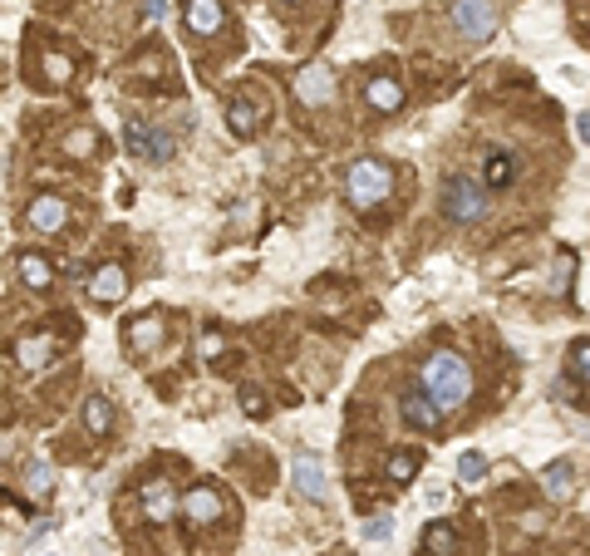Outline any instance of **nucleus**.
<instances>
[{"label": "nucleus", "instance_id": "nucleus-1", "mask_svg": "<svg viewBox=\"0 0 590 556\" xmlns=\"http://www.w3.org/2000/svg\"><path fill=\"white\" fill-rule=\"evenodd\" d=\"M418 384L428 390V399H434L442 414H458V408L472 399V370H468V360L452 354V350L428 354V360H424V380H418Z\"/></svg>", "mask_w": 590, "mask_h": 556}, {"label": "nucleus", "instance_id": "nucleus-2", "mask_svg": "<svg viewBox=\"0 0 590 556\" xmlns=\"http://www.w3.org/2000/svg\"><path fill=\"white\" fill-rule=\"evenodd\" d=\"M389 193H394V173H389V163H379V158H360L350 167V177H344V197H350L360 212L384 207Z\"/></svg>", "mask_w": 590, "mask_h": 556}, {"label": "nucleus", "instance_id": "nucleus-3", "mask_svg": "<svg viewBox=\"0 0 590 556\" xmlns=\"http://www.w3.org/2000/svg\"><path fill=\"white\" fill-rule=\"evenodd\" d=\"M442 212H448V222H482L487 217V187L468 173H452L442 183Z\"/></svg>", "mask_w": 590, "mask_h": 556}, {"label": "nucleus", "instance_id": "nucleus-4", "mask_svg": "<svg viewBox=\"0 0 590 556\" xmlns=\"http://www.w3.org/2000/svg\"><path fill=\"white\" fill-rule=\"evenodd\" d=\"M452 30H458L462 40H492V30H497V5H492V0H458V5H452Z\"/></svg>", "mask_w": 590, "mask_h": 556}, {"label": "nucleus", "instance_id": "nucleus-5", "mask_svg": "<svg viewBox=\"0 0 590 556\" xmlns=\"http://www.w3.org/2000/svg\"><path fill=\"white\" fill-rule=\"evenodd\" d=\"M123 139H129V148L139 153L143 163H167V158H173V133H167V129H153V123H129Z\"/></svg>", "mask_w": 590, "mask_h": 556}, {"label": "nucleus", "instance_id": "nucleus-6", "mask_svg": "<svg viewBox=\"0 0 590 556\" xmlns=\"http://www.w3.org/2000/svg\"><path fill=\"white\" fill-rule=\"evenodd\" d=\"M295 99L305 103V109H320V103L335 99V75L325 65H305L300 75H295Z\"/></svg>", "mask_w": 590, "mask_h": 556}, {"label": "nucleus", "instance_id": "nucleus-7", "mask_svg": "<svg viewBox=\"0 0 590 556\" xmlns=\"http://www.w3.org/2000/svg\"><path fill=\"white\" fill-rule=\"evenodd\" d=\"M177 507H183V502H177V492H173V482H167V478L143 482V517L153 522V527L173 522V512H177Z\"/></svg>", "mask_w": 590, "mask_h": 556}, {"label": "nucleus", "instance_id": "nucleus-8", "mask_svg": "<svg viewBox=\"0 0 590 556\" xmlns=\"http://www.w3.org/2000/svg\"><path fill=\"white\" fill-rule=\"evenodd\" d=\"M295 488H300L310 502H325V498H330V478H325V463H320L315 453H300V458H295Z\"/></svg>", "mask_w": 590, "mask_h": 556}, {"label": "nucleus", "instance_id": "nucleus-9", "mask_svg": "<svg viewBox=\"0 0 590 556\" xmlns=\"http://www.w3.org/2000/svg\"><path fill=\"white\" fill-rule=\"evenodd\" d=\"M398 408H404V418L418 428V434H434V428H438V418H442V408L434 404V399H428V390H424V384H418V390H408V394H404V404H398Z\"/></svg>", "mask_w": 590, "mask_h": 556}, {"label": "nucleus", "instance_id": "nucleus-10", "mask_svg": "<svg viewBox=\"0 0 590 556\" xmlns=\"http://www.w3.org/2000/svg\"><path fill=\"white\" fill-rule=\"evenodd\" d=\"M89 296L99 300V306H119L123 296H129V276H123V266H99L89 276Z\"/></svg>", "mask_w": 590, "mask_h": 556}, {"label": "nucleus", "instance_id": "nucleus-11", "mask_svg": "<svg viewBox=\"0 0 590 556\" xmlns=\"http://www.w3.org/2000/svg\"><path fill=\"white\" fill-rule=\"evenodd\" d=\"M183 517L192 522V527H207V522H217L221 517V498L212 488H192L183 498Z\"/></svg>", "mask_w": 590, "mask_h": 556}, {"label": "nucleus", "instance_id": "nucleus-12", "mask_svg": "<svg viewBox=\"0 0 590 556\" xmlns=\"http://www.w3.org/2000/svg\"><path fill=\"white\" fill-rule=\"evenodd\" d=\"M25 217H30V227H35V232H59V227L69 222V207L59 202V197H35Z\"/></svg>", "mask_w": 590, "mask_h": 556}, {"label": "nucleus", "instance_id": "nucleus-13", "mask_svg": "<svg viewBox=\"0 0 590 556\" xmlns=\"http://www.w3.org/2000/svg\"><path fill=\"white\" fill-rule=\"evenodd\" d=\"M221 20H227L221 0H187V25H192L197 35H217Z\"/></svg>", "mask_w": 590, "mask_h": 556}, {"label": "nucleus", "instance_id": "nucleus-14", "mask_svg": "<svg viewBox=\"0 0 590 556\" xmlns=\"http://www.w3.org/2000/svg\"><path fill=\"white\" fill-rule=\"evenodd\" d=\"M49 354H55V340H49V335H30V340L15 345V364L20 370H45Z\"/></svg>", "mask_w": 590, "mask_h": 556}, {"label": "nucleus", "instance_id": "nucleus-15", "mask_svg": "<svg viewBox=\"0 0 590 556\" xmlns=\"http://www.w3.org/2000/svg\"><path fill=\"white\" fill-rule=\"evenodd\" d=\"M15 271H20V281H25L30 291H45L49 281H55V266H49L45 256H35V251H25V256L15 261Z\"/></svg>", "mask_w": 590, "mask_h": 556}, {"label": "nucleus", "instance_id": "nucleus-16", "mask_svg": "<svg viewBox=\"0 0 590 556\" xmlns=\"http://www.w3.org/2000/svg\"><path fill=\"white\" fill-rule=\"evenodd\" d=\"M364 99L374 103L379 113H394L398 103H404V89H398L394 79H369V84H364Z\"/></svg>", "mask_w": 590, "mask_h": 556}, {"label": "nucleus", "instance_id": "nucleus-17", "mask_svg": "<svg viewBox=\"0 0 590 556\" xmlns=\"http://www.w3.org/2000/svg\"><path fill=\"white\" fill-rule=\"evenodd\" d=\"M84 428H89V434H109L113 428V404L103 394H89V404H84Z\"/></svg>", "mask_w": 590, "mask_h": 556}, {"label": "nucleus", "instance_id": "nucleus-18", "mask_svg": "<svg viewBox=\"0 0 590 556\" xmlns=\"http://www.w3.org/2000/svg\"><path fill=\"white\" fill-rule=\"evenodd\" d=\"M424 552H428V556H452V552H458V532H452L448 522H428Z\"/></svg>", "mask_w": 590, "mask_h": 556}, {"label": "nucleus", "instance_id": "nucleus-19", "mask_svg": "<svg viewBox=\"0 0 590 556\" xmlns=\"http://www.w3.org/2000/svg\"><path fill=\"white\" fill-rule=\"evenodd\" d=\"M571 488H576V468L566 463V458H556V463L546 468V492H551L556 502H566L571 498Z\"/></svg>", "mask_w": 590, "mask_h": 556}, {"label": "nucleus", "instance_id": "nucleus-20", "mask_svg": "<svg viewBox=\"0 0 590 556\" xmlns=\"http://www.w3.org/2000/svg\"><path fill=\"white\" fill-rule=\"evenodd\" d=\"M129 340H133V350H139V354L157 350V345H163V320H157V316L139 320V325H133V335H129Z\"/></svg>", "mask_w": 590, "mask_h": 556}, {"label": "nucleus", "instance_id": "nucleus-21", "mask_svg": "<svg viewBox=\"0 0 590 556\" xmlns=\"http://www.w3.org/2000/svg\"><path fill=\"white\" fill-rule=\"evenodd\" d=\"M227 123H231V133H237V139H251V133H256V109H251L246 99H237L227 109Z\"/></svg>", "mask_w": 590, "mask_h": 556}, {"label": "nucleus", "instance_id": "nucleus-22", "mask_svg": "<svg viewBox=\"0 0 590 556\" xmlns=\"http://www.w3.org/2000/svg\"><path fill=\"white\" fill-rule=\"evenodd\" d=\"M482 473H487V458H482L478 448H468V453L458 458V482H468L472 488V482H482Z\"/></svg>", "mask_w": 590, "mask_h": 556}, {"label": "nucleus", "instance_id": "nucleus-23", "mask_svg": "<svg viewBox=\"0 0 590 556\" xmlns=\"http://www.w3.org/2000/svg\"><path fill=\"white\" fill-rule=\"evenodd\" d=\"M25 482H30V492H35V498H45V492L55 488V473H49V463H45V458H35V463H30Z\"/></svg>", "mask_w": 590, "mask_h": 556}, {"label": "nucleus", "instance_id": "nucleus-24", "mask_svg": "<svg viewBox=\"0 0 590 556\" xmlns=\"http://www.w3.org/2000/svg\"><path fill=\"white\" fill-rule=\"evenodd\" d=\"M512 183V153H492L487 158V187H507Z\"/></svg>", "mask_w": 590, "mask_h": 556}, {"label": "nucleus", "instance_id": "nucleus-25", "mask_svg": "<svg viewBox=\"0 0 590 556\" xmlns=\"http://www.w3.org/2000/svg\"><path fill=\"white\" fill-rule=\"evenodd\" d=\"M566 374H576L581 384H590V345H576V350L566 354Z\"/></svg>", "mask_w": 590, "mask_h": 556}, {"label": "nucleus", "instance_id": "nucleus-26", "mask_svg": "<svg viewBox=\"0 0 590 556\" xmlns=\"http://www.w3.org/2000/svg\"><path fill=\"white\" fill-rule=\"evenodd\" d=\"M571 271H576V261L561 251V256H556V271H551V296H561V291H566V281H571Z\"/></svg>", "mask_w": 590, "mask_h": 556}, {"label": "nucleus", "instance_id": "nucleus-27", "mask_svg": "<svg viewBox=\"0 0 590 556\" xmlns=\"http://www.w3.org/2000/svg\"><path fill=\"white\" fill-rule=\"evenodd\" d=\"M389 537H394V522L389 517H369L364 522V542H389Z\"/></svg>", "mask_w": 590, "mask_h": 556}, {"label": "nucleus", "instance_id": "nucleus-28", "mask_svg": "<svg viewBox=\"0 0 590 556\" xmlns=\"http://www.w3.org/2000/svg\"><path fill=\"white\" fill-rule=\"evenodd\" d=\"M45 75H49V79H55V84H65V79L74 75V65H69V59H65V55H45Z\"/></svg>", "mask_w": 590, "mask_h": 556}, {"label": "nucleus", "instance_id": "nucleus-29", "mask_svg": "<svg viewBox=\"0 0 590 556\" xmlns=\"http://www.w3.org/2000/svg\"><path fill=\"white\" fill-rule=\"evenodd\" d=\"M389 478H394V482H408V478H414V458H408V453H394V458H389Z\"/></svg>", "mask_w": 590, "mask_h": 556}, {"label": "nucleus", "instance_id": "nucleus-30", "mask_svg": "<svg viewBox=\"0 0 590 556\" xmlns=\"http://www.w3.org/2000/svg\"><path fill=\"white\" fill-rule=\"evenodd\" d=\"M241 408H246L251 418H261V414H266V399H261L256 390H246V394H241Z\"/></svg>", "mask_w": 590, "mask_h": 556}, {"label": "nucleus", "instance_id": "nucleus-31", "mask_svg": "<svg viewBox=\"0 0 590 556\" xmlns=\"http://www.w3.org/2000/svg\"><path fill=\"white\" fill-rule=\"evenodd\" d=\"M163 15H167V0H148V5H143V20H148V25H157Z\"/></svg>", "mask_w": 590, "mask_h": 556}, {"label": "nucleus", "instance_id": "nucleus-32", "mask_svg": "<svg viewBox=\"0 0 590 556\" xmlns=\"http://www.w3.org/2000/svg\"><path fill=\"white\" fill-rule=\"evenodd\" d=\"M217 354H221V335L207 330V335H202V360H217Z\"/></svg>", "mask_w": 590, "mask_h": 556}, {"label": "nucleus", "instance_id": "nucleus-33", "mask_svg": "<svg viewBox=\"0 0 590 556\" xmlns=\"http://www.w3.org/2000/svg\"><path fill=\"white\" fill-rule=\"evenodd\" d=\"M576 133H581V143L590 148V113H581V123H576Z\"/></svg>", "mask_w": 590, "mask_h": 556}, {"label": "nucleus", "instance_id": "nucleus-34", "mask_svg": "<svg viewBox=\"0 0 590 556\" xmlns=\"http://www.w3.org/2000/svg\"><path fill=\"white\" fill-rule=\"evenodd\" d=\"M281 5H300V0H281Z\"/></svg>", "mask_w": 590, "mask_h": 556}]
</instances>
